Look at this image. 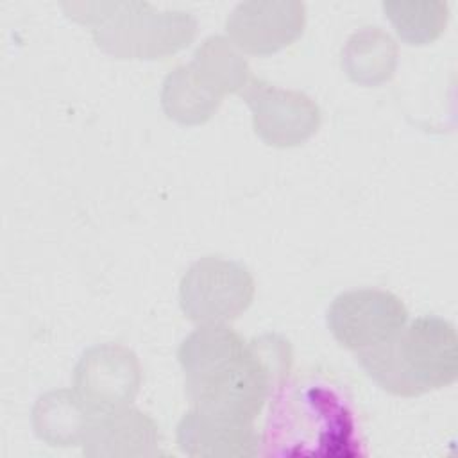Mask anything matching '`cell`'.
Here are the masks:
<instances>
[{
  "mask_svg": "<svg viewBox=\"0 0 458 458\" xmlns=\"http://www.w3.org/2000/svg\"><path fill=\"white\" fill-rule=\"evenodd\" d=\"M240 97L252 113L256 136L268 147L302 145L320 127V109L302 91L284 89L252 77Z\"/></svg>",
  "mask_w": 458,
  "mask_h": 458,
  "instance_id": "52a82bcc",
  "label": "cell"
},
{
  "mask_svg": "<svg viewBox=\"0 0 458 458\" xmlns=\"http://www.w3.org/2000/svg\"><path fill=\"white\" fill-rule=\"evenodd\" d=\"M186 394L195 408L254 422L288 379L293 352L277 333L245 342L227 324H202L177 349Z\"/></svg>",
  "mask_w": 458,
  "mask_h": 458,
  "instance_id": "6da1fadb",
  "label": "cell"
},
{
  "mask_svg": "<svg viewBox=\"0 0 458 458\" xmlns=\"http://www.w3.org/2000/svg\"><path fill=\"white\" fill-rule=\"evenodd\" d=\"M73 20L89 25L100 50L118 59H161L188 47L197 21L184 11H157L148 2L63 4Z\"/></svg>",
  "mask_w": 458,
  "mask_h": 458,
  "instance_id": "277c9868",
  "label": "cell"
},
{
  "mask_svg": "<svg viewBox=\"0 0 458 458\" xmlns=\"http://www.w3.org/2000/svg\"><path fill=\"white\" fill-rule=\"evenodd\" d=\"M256 284L247 267L222 256H204L179 283V306L199 326L227 324L252 304Z\"/></svg>",
  "mask_w": 458,
  "mask_h": 458,
  "instance_id": "5b68a950",
  "label": "cell"
},
{
  "mask_svg": "<svg viewBox=\"0 0 458 458\" xmlns=\"http://www.w3.org/2000/svg\"><path fill=\"white\" fill-rule=\"evenodd\" d=\"M93 410L72 388L50 390L32 408V428L39 440L52 447L81 445Z\"/></svg>",
  "mask_w": 458,
  "mask_h": 458,
  "instance_id": "7c38bea8",
  "label": "cell"
},
{
  "mask_svg": "<svg viewBox=\"0 0 458 458\" xmlns=\"http://www.w3.org/2000/svg\"><path fill=\"white\" fill-rule=\"evenodd\" d=\"M383 11L399 38L410 45L435 41L449 20L445 2H383Z\"/></svg>",
  "mask_w": 458,
  "mask_h": 458,
  "instance_id": "2e32d148",
  "label": "cell"
},
{
  "mask_svg": "<svg viewBox=\"0 0 458 458\" xmlns=\"http://www.w3.org/2000/svg\"><path fill=\"white\" fill-rule=\"evenodd\" d=\"M406 320L408 310L401 297L379 288L342 292L327 308V327L333 338L354 352L381 344Z\"/></svg>",
  "mask_w": 458,
  "mask_h": 458,
  "instance_id": "8992f818",
  "label": "cell"
},
{
  "mask_svg": "<svg viewBox=\"0 0 458 458\" xmlns=\"http://www.w3.org/2000/svg\"><path fill=\"white\" fill-rule=\"evenodd\" d=\"M356 360L385 392L399 397H419L456 381V329L449 320L437 315L417 317L381 344L358 351Z\"/></svg>",
  "mask_w": 458,
  "mask_h": 458,
  "instance_id": "3957f363",
  "label": "cell"
},
{
  "mask_svg": "<svg viewBox=\"0 0 458 458\" xmlns=\"http://www.w3.org/2000/svg\"><path fill=\"white\" fill-rule=\"evenodd\" d=\"M140 386L138 356L120 344L88 347L73 369V390L93 411L129 406Z\"/></svg>",
  "mask_w": 458,
  "mask_h": 458,
  "instance_id": "ba28073f",
  "label": "cell"
},
{
  "mask_svg": "<svg viewBox=\"0 0 458 458\" xmlns=\"http://www.w3.org/2000/svg\"><path fill=\"white\" fill-rule=\"evenodd\" d=\"M306 5L286 0H252L238 4L225 20L229 39L252 55H270L292 45L304 30Z\"/></svg>",
  "mask_w": 458,
  "mask_h": 458,
  "instance_id": "9c48e42d",
  "label": "cell"
},
{
  "mask_svg": "<svg viewBox=\"0 0 458 458\" xmlns=\"http://www.w3.org/2000/svg\"><path fill=\"white\" fill-rule=\"evenodd\" d=\"M195 75L211 91L220 95L242 93L252 73L240 48L225 36H209L195 50L191 59Z\"/></svg>",
  "mask_w": 458,
  "mask_h": 458,
  "instance_id": "5bb4252c",
  "label": "cell"
},
{
  "mask_svg": "<svg viewBox=\"0 0 458 458\" xmlns=\"http://www.w3.org/2000/svg\"><path fill=\"white\" fill-rule=\"evenodd\" d=\"M261 444L265 456L365 454L349 394L318 374L286 379L272 394Z\"/></svg>",
  "mask_w": 458,
  "mask_h": 458,
  "instance_id": "7a4b0ae2",
  "label": "cell"
},
{
  "mask_svg": "<svg viewBox=\"0 0 458 458\" xmlns=\"http://www.w3.org/2000/svg\"><path fill=\"white\" fill-rule=\"evenodd\" d=\"M154 419L129 406L93 411L82 438V454L89 458H143L159 453V431Z\"/></svg>",
  "mask_w": 458,
  "mask_h": 458,
  "instance_id": "30bf717a",
  "label": "cell"
},
{
  "mask_svg": "<svg viewBox=\"0 0 458 458\" xmlns=\"http://www.w3.org/2000/svg\"><path fill=\"white\" fill-rule=\"evenodd\" d=\"M175 442L195 458H250L259 453L254 422H243L191 406L179 419Z\"/></svg>",
  "mask_w": 458,
  "mask_h": 458,
  "instance_id": "8fae6325",
  "label": "cell"
},
{
  "mask_svg": "<svg viewBox=\"0 0 458 458\" xmlns=\"http://www.w3.org/2000/svg\"><path fill=\"white\" fill-rule=\"evenodd\" d=\"M342 70L361 86H379L394 77L397 66V43L377 25L352 32L342 48Z\"/></svg>",
  "mask_w": 458,
  "mask_h": 458,
  "instance_id": "4fadbf2b",
  "label": "cell"
},
{
  "mask_svg": "<svg viewBox=\"0 0 458 458\" xmlns=\"http://www.w3.org/2000/svg\"><path fill=\"white\" fill-rule=\"evenodd\" d=\"M220 104L222 97L202 84L190 63L175 66L163 79L161 107L177 123H204L216 113Z\"/></svg>",
  "mask_w": 458,
  "mask_h": 458,
  "instance_id": "9a60e30c",
  "label": "cell"
}]
</instances>
